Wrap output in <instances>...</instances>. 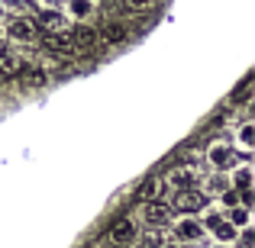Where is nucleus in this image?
I'll return each instance as SVG.
<instances>
[{"instance_id": "obj_18", "label": "nucleus", "mask_w": 255, "mask_h": 248, "mask_svg": "<svg viewBox=\"0 0 255 248\" xmlns=\"http://www.w3.org/2000/svg\"><path fill=\"white\" fill-rule=\"evenodd\" d=\"M162 245H165V239L158 236V232H152V229H149V232L142 236V248H162Z\"/></svg>"}, {"instance_id": "obj_8", "label": "nucleus", "mask_w": 255, "mask_h": 248, "mask_svg": "<svg viewBox=\"0 0 255 248\" xmlns=\"http://www.w3.org/2000/svg\"><path fill=\"white\" fill-rule=\"evenodd\" d=\"M100 10V0H65V16L75 23H87Z\"/></svg>"}, {"instance_id": "obj_6", "label": "nucleus", "mask_w": 255, "mask_h": 248, "mask_svg": "<svg viewBox=\"0 0 255 248\" xmlns=\"http://www.w3.org/2000/svg\"><path fill=\"white\" fill-rule=\"evenodd\" d=\"M0 29L6 32V36L13 39V42H32L36 39V29L39 26L32 23V19H26V16H13L6 26H0Z\"/></svg>"}, {"instance_id": "obj_16", "label": "nucleus", "mask_w": 255, "mask_h": 248, "mask_svg": "<svg viewBox=\"0 0 255 248\" xmlns=\"http://www.w3.org/2000/svg\"><path fill=\"white\" fill-rule=\"evenodd\" d=\"M210 232H213V239H217V242H220V245H233V242H236V236H239V229H233V226H230V223H226V216H223V219H220V223H217V226H213V229H210Z\"/></svg>"}, {"instance_id": "obj_12", "label": "nucleus", "mask_w": 255, "mask_h": 248, "mask_svg": "<svg viewBox=\"0 0 255 248\" xmlns=\"http://www.w3.org/2000/svg\"><path fill=\"white\" fill-rule=\"evenodd\" d=\"M23 58L13 55V52H0V78H19V71H23Z\"/></svg>"}, {"instance_id": "obj_13", "label": "nucleus", "mask_w": 255, "mask_h": 248, "mask_svg": "<svg viewBox=\"0 0 255 248\" xmlns=\"http://www.w3.org/2000/svg\"><path fill=\"white\" fill-rule=\"evenodd\" d=\"M230 187H236V190L252 187V167L249 165H233L230 167Z\"/></svg>"}, {"instance_id": "obj_17", "label": "nucleus", "mask_w": 255, "mask_h": 248, "mask_svg": "<svg viewBox=\"0 0 255 248\" xmlns=\"http://www.w3.org/2000/svg\"><path fill=\"white\" fill-rule=\"evenodd\" d=\"M236 142L243 145V149H252V145H255V123H252V119H246V123L239 126V132H236Z\"/></svg>"}, {"instance_id": "obj_3", "label": "nucleus", "mask_w": 255, "mask_h": 248, "mask_svg": "<svg viewBox=\"0 0 255 248\" xmlns=\"http://www.w3.org/2000/svg\"><path fill=\"white\" fill-rule=\"evenodd\" d=\"M204 200H207V193H204V190H197V187H187V190H174L168 210H178V213H197V210H204Z\"/></svg>"}, {"instance_id": "obj_1", "label": "nucleus", "mask_w": 255, "mask_h": 248, "mask_svg": "<svg viewBox=\"0 0 255 248\" xmlns=\"http://www.w3.org/2000/svg\"><path fill=\"white\" fill-rule=\"evenodd\" d=\"M162 180H165V187H168V190H187V187H200L204 174H200L194 165H174Z\"/></svg>"}, {"instance_id": "obj_20", "label": "nucleus", "mask_w": 255, "mask_h": 248, "mask_svg": "<svg viewBox=\"0 0 255 248\" xmlns=\"http://www.w3.org/2000/svg\"><path fill=\"white\" fill-rule=\"evenodd\" d=\"M126 6H129V10H149L152 3H155V0H123Z\"/></svg>"}, {"instance_id": "obj_9", "label": "nucleus", "mask_w": 255, "mask_h": 248, "mask_svg": "<svg viewBox=\"0 0 255 248\" xmlns=\"http://www.w3.org/2000/svg\"><path fill=\"white\" fill-rule=\"evenodd\" d=\"M165 190H168V187H165V180H162V177H149V180H142V184H139L136 197L142 200V203H149V200H162V197H165Z\"/></svg>"}, {"instance_id": "obj_15", "label": "nucleus", "mask_w": 255, "mask_h": 248, "mask_svg": "<svg viewBox=\"0 0 255 248\" xmlns=\"http://www.w3.org/2000/svg\"><path fill=\"white\" fill-rule=\"evenodd\" d=\"M19 78H23L29 87H39L49 81V71L42 68V65H23V71H19Z\"/></svg>"}, {"instance_id": "obj_21", "label": "nucleus", "mask_w": 255, "mask_h": 248, "mask_svg": "<svg viewBox=\"0 0 255 248\" xmlns=\"http://www.w3.org/2000/svg\"><path fill=\"white\" fill-rule=\"evenodd\" d=\"M246 100H249V81H246L236 93H233V103H246Z\"/></svg>"}, {"instance_id": "obj_4", "label": "nucleus", "mask_w": 255, "mask_h": 248, "mask_svg": "<svg viewBox=\"0 0 255 248\" xmlns=\"http://www.w3.org/2000/svg\"><path fill=\"white\" fill-rule=\"evenodd\" d=\"M36 26H42L45 32H68L71 19L65 16L62 10H55V6H39L36 10Z\"/></svg>"}, {"instance_id": "obj_22", "label": "nucleus", "mask_w": 255, "mask_h": 248, "mask_svg": "<svg viewBox=\"0 0 255 248\" xmlns=\"http://www.w3.org/2000/svg\"><path fill=\"white\" fill-rule=\"evenodd\" d=\"M213 248H233V245H213Z\"/></svg>"}, {"instance_id": "obj_7", "label": "nucleus", "mask_w": 255, "mask_h": 248, "mask_svg": "<svg viewBox=\"0 0 255 248\" xmlns=\"http://www.w3.org/2000/svg\"><path fill=\"white\" fill-rule=\"evenodd\" d=\"M174 236H178V242L194 245V242L204 239V226H200V219H194V216H181L178 223H174Z\"/></svg>"}, {"instance_id": "obj_23", "label": "nucleus", "mask_w": 255, "mask_h": 248, "mask_svg": "<svg viewBox=\"0 0 255 248\" xmlns=\"http://www.w3.org/2000/svg\"><path fill=\"white\" fill-rule=\"evenodd\" d=\"M0 36H3V29H0Z\"/></svg>"}, {"instance_id": "obj_10", "label": "nucleus", "mask_w": 255, "mask_h": 248, "mask_svg": "<svg viewBox=\"0 0 255 248\" xmlns=\"http://www.w3.org/2000/svg\"><path fill=\"white\" fill-rule=\"evenodd\" d=\"M145 216V223H152V226H162L165 219H168V203H162V200H149V203H142V210H139Z\"/></svg>"}, {"instance_id": "obj_5", "label": "nucleus", "mask_w": 255, "mask_h": 248, "mask_svg": "<svg viewBox=\"0 0 255 248\" xmlns=\"http://www.w3.org/2000/svg\"><path fill=\"white\" fill-rule=\"evenodd\" d=\"M107 239H110L113 245H132L139 239V229H136V219L132 216H120L113 219L110 232H107Z\"/></svg>"}, {"instance_id": "obj_11", "label": "nucleus", "mask_w": 255, "mask_h": 248, "mask_svg": "<svg viewBox=\"0 0 255 248\" xmlns=\"http://www.w3.org/2000/svg\"><path fill=\"white\" fill-rule=\"evenodd\" d=\"M226 223H230L233 229H249V226H252V206H243V203L230 206V213H226Z\"/></svg>"}, {"instance_id": "obj_14", "label": "nucleus", "mask_w": 255, "mask_h": 248, "mask_svg": "<svg viewBox=\"0 0 255 248\" xmlns=\"http://www.w3.org/2000/svg\"><path fill=\"white\" fill-rule=\"evenodd\" d=\"M97 36H104V42H110V45H120V42H126V39H129V26L110 23V26H104V32H97Z\"/></svg>"}, {"instance_id": "obj_2", "label": "nucleus", "mask_w": 255, "mask_h": 248, "mask_svg": "<svg viewBox=\"0 0 255 248\" xmlns=\"http://www.w3.org/2000/svg\"><path fill=\"white\" fill-rule=\"evenodd\" d=\"M204 158L213 171H230V167L236 165V152H233V145L226 142V139H213V142L207 145Z\"/></svg>"}, {"instance_id": "obj_19", "label": "nucleus", "mask_w": 255, "mask_h": 248, "mask_svg": "<svg viewBox=\"0 0 255 248\" xmlns=\"http://www.w3.org/2000/svg\"><path fill=\"white\" fill-rule=\"evenodd\" d=\"M0 3H3V10H10V13L26 10V0H0Z\"/></svg>"}]
</instances>
